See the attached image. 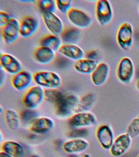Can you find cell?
Listing matches in <instances>:
<instances>
[{
    "instance_id": "44dd1931",
    "label": "cell",
    "mask_w": 139,
    "mask_h": 157,
    "mask_svg": "<svg viewBox=\"0 0 139 157\" xmlns=\"http://www.w3.org/2000/svg\"><path fill=\"white\" fill-rule=\"evenodd\" d=\"M55 52L48 48L40 46L35 50L34 58L39 63L48 64L54 61L56 56Z\"/></svg>"
},
{
    "instance_id": "484cf974",
    "label": "cell",
    "mask_w": 139,
    "mask_h": 157,
    "mask_svg": "<svg viewBox=\"0 0 139 157\" xmlns=\"http://www.w3.org/2000/svg\"><path fill=\"white\" fill-rule=\"evenodd\" d=\"M65 94L59 89L45 90V101L54 105L57 106L64 98Z\"/></svg>"
},
{
    "instance_id": "3957f363",
    "label": "cell",
    "mask_w": 139,
    "mask_h": 157,
    "mask_svg": "<svg viewBox=\"0 0 139 157\" xmlns=\"http://www.w3.org/2000/svg\"><path fill=\"white\" fill-rule=\"evenodd\" d=\"M45 101V89L36 85L27 90L23 97L22 102L25 109L36 110Z\"/></svg>"
},
{
    "instance_id": "1f68e13d",
    "label": "cell",
    "mask_w": 139,
    "mask_h": 157,
    "mask_svg": "<svg viewBox=\"0 0 139 157\" xmlns=\"http://www.w3.org/2000/svg\"><path fill=\"white\" fill-rule=\"evenodd\" d=\"M57 8L60 13L67 14L71 9L73 1L71 0H56Z\"/></svg>"
},
{
    "instance_id": "8fae6325",
    "label": "cell",
    "mask_w": 139,
    "mask_h": 157,
    "mask_svg": "<svg viewBox=\"0 0 139 157\" xmlns=\"http://www.w3.org/2000/svg\"><path fill=\"white\" fill-rule=\"evenodd\" d=\"M55 125V121L52 117L38 116L29 126V130L34 134L43 135L51 132Z\"/></svg>"
},
{
    "instance_id": "7402d4cb",
    "label": "cell",
    "mask_w": 139,
    "mask_h": 157,
    "mask_svg": "<svg viewBox=\"0 0 139 157\" xmlns=\"http://www.w3.org/2000/svg\"><path fill=\"white\" fill-rule=\"evenodd\" d=\"M98 64L97 61L84 58L75 61L74 66L75 71L79 73L85 75H91Z\"/></svg>"
},
{
    "instance_id": "d4e9b609",
    "label": "cell",
    "mask_w": 139,
    "mask_h": 157,
    "mask_svg": "<svg viewBox=\"0 0 139 157\" xmlns=\"http://www.w3.org/2000/svg\"><path fill=\"white\" fill-rule=\"evenodd\" d=\"M96 102L95 96L92 93H88L80 98L76 112L90 111Z\"/></svg>"
},
{
    "instance_id": "52a82bcc",
    "label": "cell",
    "mask_w": 139,
    "mask_h": 157,
    "mask_svg": "<svg viewBox=\"0 0 139 157\" xmlns=\"http://www.w3.org/2000/svg\"><path fill=\"white\" fill-rule=\"evenodd\" d=\"M96 136L100 146L107 150L111 149L115 139L113 128L107 124H101L97 126Z\"/></svg>"
},
{
    "instance_id": "9c48e42d",
    "label": "cell",
    "mask_w": 139,
    "mask_h": 157,
    "mask_svg": "<svg viewBox=\"0 0 139 157\" xmlns=\"http://www.w3.org/2000/svg\"><path fill=\"white\" fill-rule=\"evenodd\" d=\"M132 140L129 134H122L115 138L113 145L109 150L112 156L120 157L124 155L130 149L132 144Z\"/></svg>"
},
{
    "instance_id": "6da1fadb",
    "label": "cell",
    "mask_w": 139,
    "mask_h": 157,
    "mask_svg": "<svg viewBox=\"0 0 139 157\" xmlns=\"http://www.w3.org/2000/svg\"><path fill=\"white\" fill-rule=\"evenodd\" d=\"M34 82L43 89H58L62 85L60 76L53 71H42L33 75Z\"/></svg>"
},
{
    "instance_id": "ffe728a7",
    "label": "cell",
    "mask_w": 139,
    "mask_h": 157,
    "mask_svg": "<svg viewBox=\"0 0 139 157\" xmlns=\"http://www.w3.org/2000/svg\"><path fill=\"white\" fill-rule=\"evenodd\" d=\"M58 52L64 57L75 61L85 56L83 50L75 44H63Z\"/></svg>"
},
{
    "instance_id": "f35d334b",
    "label": "cell",
    "mask_w": 139,
    "mask_h": 157,
    "mask_svg": "<svg viewBox=\"0 0 139 157\" xmlns=\"http://www.w3.org/2000/svg\"><path fill=\"white\" fill-rule=\"evenodd\" d=\"M20 2H29V3H31V2H36V1H20Z\"/></svg>"
},
{
    "instance_id": "ba28073f",
    "label": "cell",
    "mask_w": 139,
    "mask_h": 157,
    "mask_svg": "<svg viewBox=\"0 0 139 157\" xmlns=\"http://www.w3.org/2000/svg\"><path fill=\"white\" fill-rule=\"evenodd\" d=\"M96 15L99 24L102 26L108 25L113 20V11L112 5L107 0H99L96 5Z\"/></svg>"
},
{
    "instance_id": "f546056e",
    "label": "cell",
    "mask_w": 139,
    "mask_h": 157,
    "mask_svg": "<svg viewBox=\"0 0 139 157\" xmlns=\"http://www.w3.org/2000/svg\"><path fill=\"white\" fill-rule=\"evenodd\" d=\"M127 133L133 139L139 136V116L136 117L131 121L127 128Z\"/></svg>"
},
{
    "instance_id": "d6a6232c",
    "label": "cell",
    "mask_w": 139,
    "mask_h": 157,
    "mask_svg": "<svg viewBox=\"0 0 139 157\" xmlns=\"http://www.w3.org/2000/svg\"><path fill=\"white\" fill-rule=\"evenodd\" d=\"M14 17L11 13L5 11H0V26L3 28Z\"/></svg>"
},
{
    "instance_id": "4316f807",
    "label": "cell",
    "mask_w": 139,
    "mask_h": 157,
    "mask_svg": "<svg viewBox=\"0 0 139 157\" xmlns=\"http://www.w3.org/2000/svg\"><path fill=\"white\" fill-rule=\"evenodd\" d=\"M61 36L62 40L65 44H75L80 39L81 33L79 28H69L64 30Z\"/></svg>"
},
{
    "instance_id": "2e32d148",
    "label": "cell",
    "mask_w": 139,
    "mask_h": 157,
    "mask_svg": "<svg viewBox=\"0 0 139 157\" xmlns=\"http://www.w3.org/2000/svg\"><path fill=\"white\" fill-rule=\"evenodd\" d=\"M0 64L4 71L13 75L23 70L21 62L13 55L6 53L1 54Z\"/></svg>"
},
{
    "instance_id": "e575fe53",
    "label": "cell",
    "mask_w": 139,
    "mask_h": 157,
    "mask_svg": "<svg viewBox=\"0 0 139 157\" xmlns=\"http://www.w3.org/2000/svg\"><path fill=\"white\" fill-rule=\"evenodd\" d=\"M69 157H91V155L90 153H81V154L76 155H70Z\"/></svg>"
},
{
    "instance_id": "8d00e7d4",
    "label": "cell",
    "mask_w": 139,
    "mask_h": 157,
    "mask_svg": "<svg viewBox=\"0 0 139 157\" xmlns=\"http://www.w3.org/2000/svg\"><path fill=\"white\" fill-rule=\"evenodd\" d=\"M4 135H3V132H2V131H1V132H0V140H1V143H3L4 142Z\"/></svg>"
},
{
    "instance_id": "5b68a950",
    "label": "cell",
    "mask_w": 139,
    "mask_h": 157,
    "mask_svg": "<svg viewBox=\"0 0 139 157\" xmlns=\"http://www.w3.org/2000/svg\"><path fill=\"white\" fill-rule=\"evenodd\" d=\"M135 75V65L129 57L123 58L117 67L116 76L119 82L129 84L133 81Z\"/></svg>"
},
{
    "instance_id": "7c38bea8",
    "label": "cell",
    "mask_w": 139,
    "mask_h": 157,
    "mask_svg": "<svg viewBox=\"0 0 139 157\" xmlns=\"http://www.w3.org/2000/svg\"><path fill=\"white\" fill-rule=\"evenodd\" d=\"M90 146L85 138H70L63 142L62 149L65 153L71 155L85 153Z\"/></svg>"
},
{
    "instance_id": "5bb4252c",
    "label": "cell",
    "mask_w": 139,
    "mask_h": 157,
    "mask_svg": "<svg viewBox=\"0 0 139 157\" xmlns=\"http://www.w3.org/2000/svg\"><path fill=\"white\" fill-rule=\"evenodd\" d=\"M42 19L47 29L54 35L60 36L64 31L63 21L57 14L53 12L42 13Z\"/></svg>"
},
{
    "instance_id": "60d3db41",
    "label": "cell",
    "mask_w": 139,
    "mask_h": 157,
    "mask_svg": "<svg viewBox=\"0 0 139 157\" xmlns=\"http://www.w3.org/2000/svg\"><path fill=\"white\" fill-rule=\"evenodd\" d=\"M136 86L137 88L138 89V90H139V78L138 79L137 82H136Z\"/></svg>"
},
{
    "instance_id": "74e56055",
    "label": "cell",
    "mask_w": 139,
    "mask_h": 157,
    "mask_svg": "<svg viewBox=\"0 0 139 157\" xmlns=\"http://www.w3.org/2000/svg\"><path fill=\"white\" fill-rule=\"evenodd\" d=\"M25 157H42L39 155L37 154H34L31 155L27 156Z\"/></svg>"
},
{
    "instance_id": "d590c367",
    "label": "cell",
    "mask_w": 139,
    "mask_h": 157,
    "mask_svg": "<svg viewBox=\"0 0 139 157\" xmlns=\"http://www.w3.org/2000/svg\"><path fill=\"white\" fill-rule=\"evenodd\" d=\"M0 157H13L8 153L1 151L0 152Z\"/></svg>"
},
{
    "instance_id": "b9f144b4",
    "label": "cell",
    "mask_w": 139,
    "mask_h": 157,
    "mask_svg": "<svg viewBox=\"0 0 139 157\" xmlns=\"http://www.w3.org/2000/svg\"><path fill=\"white\" fill-rule=\"evenodd\" d=\"M137 157H139V154L137 156Z\"/></svg>"
},
{
    "instance_id": "30bf717a",
    "label": "cell",
    "mask_w": 139,
    "mask_h": 157,
    "mask_svg": "<svg viewBox=\"0 0 139 157\" xmlns=\"http://www.w3.org/2000/svg\"><path fill=\"white\" fill-rule=\"evenodd\" d=\"M69 21L79 29H86L91 26L92 18L86 12L78 8H72L67 13Z\"/></svg>"
},
{
    "instance_id": "603a6c76",
    "label": "cell",
    "mask_w": 139,
    "mask_h": 157,
    "mask_svg": "<svg viewBox=\"0 0 139 157\" xmlns=\"http://www.w3.org/2000/svg\"><path fill=\"white\" fill-rule=\"evenodd\" d=\"M5 120L7 126L13 131L20 128L22 124L20 113L14 109H9L5 112Z\"/></svg>"
},
{
    "instance_id": "9a60e30c",
    "label": "cell",
    "mask_w": 139,
    "mask_h": 157,
    "mask_svg": "<svg viewBox=\"0 0 139 157\" xmlns=\"http://www.w3.org/2000/svg\"><path fill=\"white\" fill-rule=\"evenodd\" d=\"M34 82L33 75L31 72L22 70L13 75L11 80L12 86L18 91L27 90Z\"/></svg>"
},
{
    "instance_id": "ac0fdd59",
    "label": "cell",
    "mask_w": 139,
    "mask_h": 157,
    "mask_svg": "<svg viewBox=\"0 0 139 157\" xmlns=\"http://www.w3.org/2000/svg\"><path fill=\"white\" fill-rule=\"evenodd\" d=\"M110 72L109 65L105 62L98 63L96 69L91 75L92 83L97 86L104 85L108 80Z\"/></svg>"
},
{
    "instance_id": "4dcf8cb0",
    "label": "cell",
    "mask_w": 139,
    "mask_h": 157,
    "mask_svg": "<svg viewBox=\"0 0 139 157\" xmlns=\"http://www.w3.org/2000/svg\"><path fill=\"white\" fill-rule=\"evenodd\" d=\"M89 134L88 128H73L68 132V136L70 138H85Z\"/></svg>"
},
{
    "instance_id": "e0dca14e",
    "label": "cell",
    "mask_w": 139,
    "mask_h": 157,
    "mask_svg": "<svg viewBox=\"0 0 139 157\" xmlns=\"http://www.w3.org/2000/svg\"><path fill=\"white\" fill-rule=\"evenodd\" d=\"M40 27L38 21L32 16H27L20 22V36L30 38L36 34Z\"/></svg>"
},
{
    "instance_id": "d6986e66",
    "label": "cell",
    "mask_w": 139,
    "mask_h": 157,
    "mask_svg": "<svg viewBox=\"0 0 139 157\" xmlns=\"http://www.w3.org/2000/svg\"><path fill=\"white\" fill-rule=\"evenodd\" d=\"M1 151L13 157L26 156V151L25 147L20 142L13 140L4 141L1 145Z\"/></svg>"
},
{
    "instance_id": "4fadbf2b",
    "label": "cell",
    "mask_w": 139,
    "mask_h": 157,
    "mask_svg": "<svg viewBox=\"0 0 139 157\" xmlns=\"http://www.w3.org/2000/svg\"><path fill=\"white\" fill-rule=\"evenodd\" d=\"M20 36V22L14 17L3 27L2 39L6 44H11L17 40Z\"/></svg>"
},
{
    "instance_id": "7a4b0ae2",
    "label": "cell",
    "mask_w": 139,
    "mask_h": 157,
    "mask_svg": "<svg viewBox=\"0 0 139 157\" xmlns=\"http://www.w3.org/2000/svg\"><path fill=\"white\" fill-rule=\"evenodd\" d=\"M80 98L74 93L65 94L63 100L55 107V113L59 118L67 119L76 112Z\"/></svg>"
},
{
    "instance_id": "83f0119b",
    "label": "cell",
    "mask_w": 139,
    "mask_h": 157,
    "mask_svg": "<svg viewBox=\"0 0 139 157\" xmlns=\"http://www.w3.org/2000/svg\"><path fill=\"white\" fill-rule=\"evenodd\" d=\"M22 124L28 125L29 126L38 117V113L36 110L25 109L20 113Z\"/></svg>"
},
{
    "instance_id": "f1b7e54d",
    "label": "cell",
    "mask_w": 139,
    "mask_h": 157,
    "mask_svg": "<svg viewBox=\"0 0 139 157\" xmlns=\"http://www.w3.org/2000/svg\"><path fill=\"white\" fill-rule=\"evenodd\" d=\"M39 8L44 12L54 13L57 9L56 1L53 0H40L37 1Z\"/></svg>"
},
{
    "instance_id": "7bdbcfd3",
    "label": "cell",
    "mask_w": 139,
    "mask_h": 157,
    "mask_svg": "<svg viewBox=\"0 0 139 157\" xmlns=\"http://www.w3.org/2000/svg\"></svg>"
},
{
    "instance_id": "836d02e7",
    "label": "cell",
    "mask_w": 139,
    "mask_h": 157,
    "mask_svg": "<svg viewBox=\"0 0 139 157\" xmlns=\"http://www.w3.org/2000/svg\"><path fill=\"white\" fill-rule=\"evenodd\" d=\"M85 56L86 59L97 61V59L99 56V54L97 50H93L88 52Z\"/></svg>"
},
{
    "instance_id": "cb8c5ba5",
    "label": "cell",
    "mask_w": 139,
    "mask_h": 157,
    "mask_svg": "<svg viewBox=\"0 0 139 157\" xmlns=\"http://www.w3.org/2000/svg\"><path fill=\"white\" fill-rule=\"evenodd\" d=\"M40 46L48 48L55 52L58 51L63 45V40L60 36L53 34L43 36L40 41Z\"/></svg>"
},
{
    "instance_id": "8992f818",
    "label": "cell",
    "mask_w": 139,
    "mask_h": 157,
    "mask_svg": "<svg viewBox=\"0 0 139 157\" xmlns=\"http://www.w3.org/2000/svg\"><path fill=\"white\" fill-rule=\"evenodd\" d=\"M116 40L122 50H130L134 42V29L130 23L125 22L121 25L117 32Z\"/></svg>"
},
{
    "instance_id": "277c9868",
    "label": "cell",
    "mask_w": 139,
    "mask_h": 157,
    "mask_svg": "<svg viewBox=\"0 0 139 157\" xmlns=\"http://www.w3.org/2000/svg\"><path fill=\"white\" fill-rule=\"evenodd\" d=\"M97 122V117L91 111L76 112L69 118V124L73 128H88Z\"/></svg>"
},
{
    "instance_id": "ab89813d",
    "label": "cell",
    "mask_w": 139,
    "mask_h": 157,
    "mask_svg": "<svg viewBox=\"0 0 139 157\" xmlns=\"http://www.w3.org/2000/svg\"><path fill=\"white\" fill-rule=\"evenodd\" d=\"M4 109H3L2 105H1V106H0V113H1V114L3 113H4Z\"/></svg>"
}]
</instances>
